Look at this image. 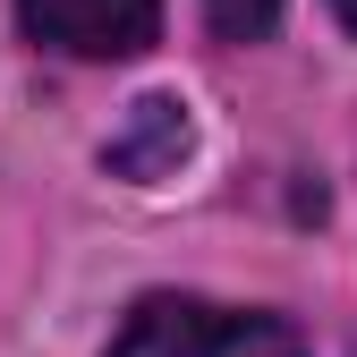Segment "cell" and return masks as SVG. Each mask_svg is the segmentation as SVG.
Wrapping results in <instances>:
<instances>
[{
  "instance_id": "1",
  "label": "cell",
  "mask_w": 357,
  "mask_h": 357,
  "mask_svg": "<svg viewBox=\"0 0 357 357\" xmlns=\"http://www.w3.org/2000/svg\"><path fill=\"white\" fill-rule=\"evenodd\" d=\"M111 357H306V340L281 315H238V306H204V298H145L119 324Z\"/></svg>"
},
{
  "instance_id": "2",
  "label": "cell",
  "mask_w": 357,
  "mask_h": 357,
  "mask_svg": "<svg viewBox=\"0 0 357 357\" xmlns=\"http://www.w3.org/2000/svg\"><path fill=\"white\" fill-rule=\"evenodd\" d=\"M17 17L68 60H137L162 26V0H17Z\"/></svg>"
},
{
  "instance_id": "3",
  "label": "cell",
  "mask_w": 357,
  "mask_h": 357,
  "mask_svg": "<svg viewBox=\"0 0 357 357\" xmlns=\"http://www.w3.org/2000/svg\"><path fill=\"white\" fill-rule=\"evenodd\" d=\"M102 162L119 178H162L188 162V102H170V94H145L137 111H128V128L102 145Z\"/></svg>"
},
{
  "instance_id": "4",
  "label": "cell",
  "mask_w": 357,
  "mask_h": 357,
  "mask_svg": "<svg viewBox=\"0 0 357 357\" xmlns=\"http://www.w3.org/2000/svg\"><path fill=\"white\" fill-rule=\"evenodd\" d=\"M204 9H213L221 34H264V26L281 17V0H204Z\"/></svg>"
},
{
  "instance_id": "5",
  "label": "cell",
  "mask_w": 357,
  "mask_h": 357,
  "mask_svg": "<svg viewBox=\"0 0 357 357\" xmlns=\"http://www.w3.org/2000/svg\"><path fill=\"white\" fill-rule=\"evenodd\" d=\"M332 17H340V26H349V34H357V0H332Z\"/></svg>"
}]
</instances>
